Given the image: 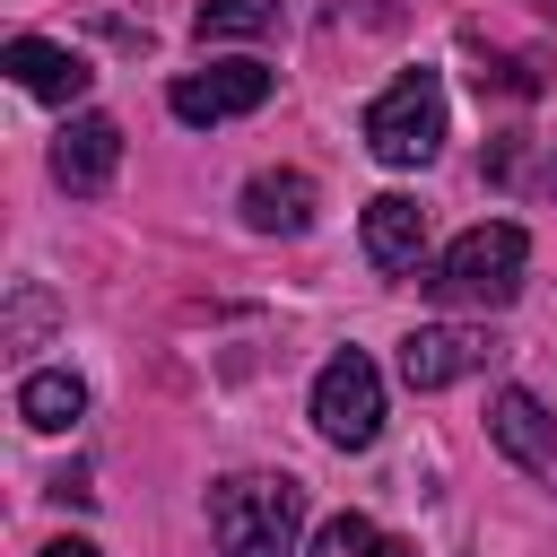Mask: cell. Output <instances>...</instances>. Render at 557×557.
Returning a JSON list of instances; mask_svg holds the SVG:
<instances>
[{
  "instance_id": "cell-1",
  "label": "cell",
  "mask_w": 557,
  "mask_h": 557,
  "mask_svg": "<svg viewBox=\"0 0 557 557\" xmlns=\"http://www.w3.org/2000/svg\"><path fill=\"white\" fill-rule=\"evenodd\" d=\"M209 540L218 557H296L305 540V487L287 470H235L209 487Z\"/></svg>"
},
{
  "instance_id": "cell-2",
  "label": "cell",
  "mask_w": 557,
  "mask_h": 557,
  "mask_svg": "<svg viewBox=\"0 0 557 557\" xmlns=\"http://www.w3.org/2000/svg\"><path fill=\"white\" fill-rule=\"evenodd\" d=\"M522 270H531V235L513 218H487V226H470V235L444 244V261L426 270V287L453 313H496V305L522 296Z\"/></svg>"
},
{
  "instance_id": "cell-3",
  "label": "cell",
  "mask_w": 557,
  "mask_h": 557,
  "mask_svg": "<svg viewBox=\"0 0 557 557\" xmlns=\"http://www.w3.org/2000/svg\"><path fill=\"white\" fill-rule=\"evenodd\" d=\"M366 148L383 165H426L444 148V78L435 70H400L374 104H366Z\"/></svg>"
},
{
  "instance_id": "cell-4",
  "label": "cell",
  "mask_w": 557,
  "mask_h": 557,
  "mask_svg": "<svg viewBox=\"0 0 557 557\" xmlns=\"http://www.w3.org/2000/svg\"><path fill=\"white\" fill-rule=\"evenodd\" d=\"M313 426H322V444H339V453H366V444L383 435V374H374L366 348H339V357L313 374Z\"/></svg>"
},
{
  "instance_id": "cell-5",
  "label": "cell",
  "mask_w": 557,
  "mask_h": 557,
  "mask_svg": "<svg viewBox=\"0 0 557 557\" xmlns=\"http://www.w3.org/2000/svg\"><path fill=\"white\" fill-rule=\"evenodd\" d=\"M270 87H278V70H261V61H218V70H191V78H174L165 87V104H174V122H235V113H261L270 104Z\"/></svg>"
},
{
  "instance_id": "cell-6",
  "label": "cell",
  "mask_w": 557,
  "mask_h": 557,
  "mask_svg": "<svg viewBox=\"0 0 557 557\" xmlns=\"http://www.w3.org/2000/svg\"><path fill=\"white\" fill-rule=\"evenodd\" d=\"M479 366H487V331H470V322H418L400 339V383L409 392H444Z\"/></svg>"
},
{
  "instance_id": "cell-7",
  "label": "cell",
  "mask_w": 557,
  "mask_h": 557,
  "mask_svg": "<svg viewBox=\"0 0 557 557\" xmlns=\"http://www.w3.org/2000/svg\"><path fill=\"white\" fill-rule=\"evenodd\" d=\"M0 70H9L26 96H44V104H78V96L96 87L87 52H70V44H52V35H9V44H0Z\"/></svg>"
},
{
  "instance_id": "cell-8",
  "label": "cell",
  "mask_w": 557,
  "mask_h": 557,
  "mask_svg": "<svg viewBox=\"0 0 557 557\" xmlns=\"http://www.w3.org/2000/svg\"><path fill=\"white\" fill-rule=\"evenodd\" d=\"M113 165H122V122L113 113H70L61 139H52V183L87 200V191L113 183Z\"/></svg>"
},
{
  "instance_id": "cell-9",
  "label": "cell",
  "mask_w": 557,
  "mask_h": 557,
  "mask_svg": "<svg viewBox=\"0 0 557 557\" xmlns=\"http://www.w3.org/2000/svg\"><path fill=\"white\" fill-rule=\"evenodd\" d=\"M487 435H496V453H505L513 470L557 479V418H548L531 392H496V400H487Z\"/></svg>"
},
{
  "instance_id": "cell-10",
  "label": "cell",
  "mask_w": 557,
  "mask_h": 557,
  "mask_svg": "<svg viewBox=\"0 0 557 557\" xmlns=\"http://www.w3.org/2000/svg\"><path fill=\"white\" fill-rule=\"evenodd\" d=\"M313 174H296V165H270V174H252L244 183V226L252 235H305L313 226Z\"/></svg>"
},
{
  "instance_id": "cell-11",
  "label": "cell",
  "mask_w": 557,
  "mask_h": 557,
  "mask_svg": "<svg viewBox=\"0 0 557 557\" xmlns=\"http://www.w3.org/2000/svg\"><path fill=\"white\" fill-rule=\"evenodd\" d=\"M366 261L374 270H418L426 261V209L409 191H374L366 200Z\"/></svg>"
},
{
  "instance_id": "cell-12",
  "label": "cell",
  "mask_w": 557,
  "mask_h": 557,
  "mask_svg": "<svg viewBox=\"0 0 557 557\" xmlns=\"http://www.w3.org/2000/svg\"><path fill=\"white\" fill-rule=\"evenodd\" d=\"M17 418H26L35 435H61V426L87 418V383H78L70 366H35V374L17 383Z\"/></svg>"
},
{
  "instance_id": "cell-13",
  "label": "cell",
  "mask_w": 557,
  "mask_h": 557,
  "mask_svg": "<svg viewBox=\"0 0 557 557\" xmlns=\"http://www.w3.org/2000/svg\"><path fill=\"white\" fill-rule=\"evenodd\" d=\"M305 557H409L383 522H366V513H331L322 531H313V548Z\"/></svg>"
},
{
  "instance_id": "cell-14",
  "label": "cell",
  "mask_w": 557,
  "mask_h": 557,
  "mask_svg": "<svg viewBox=\"0 0 557 557\" xmlns=\"http://www.w3.org/2000/svg\"><path fill=\"white\" fill-rule=\"evenodd\" d=\"M278 26V0H200L191 35L200 44H235V35H270Z\"/></svg>"
},
{
  "instance_id": "cell-15",
  "label": "cell",
  "mask_w": 557,
  "mask_h": 557,
  "mask_svg": "<svg viewBox=\"0 0 557 557\" xmlns=\"http://www.w3.org/2000/svg\"><path fill=\"white\" fill-rule=\"evenodd\" d=\"M35 557H104L96 540H52V548H35Z\"/></svg>"
}]
</instances>
